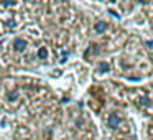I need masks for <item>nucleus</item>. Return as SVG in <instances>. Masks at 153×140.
<instances>
[{
	"label": "nucleus",
	"instance_id": "1",
	"mask_svg": "<svg viewBox=\"0 0 153 140\" xmlns=\"http://www.w3.org/2000/svg\"><path fill=\"white\" fill-rule=\"evenodd\" d=\"M27 46H28V43H27V40H23V38H17V40L13 41V48H15V51H25L27 50Z\"/></svg>",
	"mask_w": 153,
	"mask_h": 140
},
{
	"label": "nucleus",
	"instance_id": "2",
	"mask_svg": "<svg viewBox=\"0 0 153 140\" xmlns=\"http://www.w3.org/2000/svg\"><path fill=\"white\" fill-rule=\"evenodd\" d=\"M119 124H120V117L117 115V114H110V117H109V127L110 129H117Z\"/></svg>",
	"mask_w": 153,
	"mask_h": 140
},
{
	"label": "nucleus",
	"instance_id": "3",
	"mask_svg": "<svg viewBox=\"0 0 153 140\" xmlns=\"http://www.w3.org/2000/svg\"><path fill=\"white\" fill-rule=\"evenodd\" d=\"M94 30H96L97 33H104V31L107 30V23L105 22H97L96 27H94Z\"/></svg>",
	"mask_w": 153,
	"mask_h": 140
},
{
	"label": "nucleus",
	"instance_id": "4",
	"mask_svg": "<svg viewBox=\"0 0 153 140\" xmlns=\"http://www.w3.org/2000/svg\"><path fill=\"white\" fill-rule=\"evenodd\" d=\"M38 58H40V60H46L48 58V48L46 46H41L40 50H38Z\"/></svg>",
	"mask_w": 153,
	"mask_h": 140
},
{
	"label": "nucleus",
	"instance_id": "5",
	"mask_svg": "<svg viewBox=\"0 0 153 140\" xmlns=\"http://www.w3.org/2000/svg\"><path fill=\"white\" fill-rule=\"evenodd\" d=\"M109 69H110V66L107 63H100L99 64V71H100V73H107Z\"/></svg>",
	"mask_w": 153,
	"mask_h": 140
},
{
	"label": "nucleus",
	"instance_id": "6",
	"mask_svg": "<svg viewBox=\"0 0 153 140\" xmlns=\"http://www.w3.org/2000/svg\"><path fill=\"white\" fill-rule=\"evenodd\" d=\"M15 2L17 0H2V5L4 7H10V5H15Z\"/></svg>",
	"mask_w": 153,
	"mask_h": 140
},
{
	"label": "nucleus",
	"instance_id": "7",
	"mask_svg": "<svg viewBox=\"0 0 153 140\" xmlns=\"http://www.w3.org/2000/svg\"><path fill=\"white\" fill-rule=\"evenodd\" d=\"M17 97H18V92H17V91H13V92L8 94V101H15Z\"/></svg>",
	"mask_w": 153,
	"mask_h": 140
},
{
	"label": "nucleus",
	"instance_id": "8",
	"mask_svg": "<svg viewBox=\"0 0 153 140\" xmlns=\"http://www.w3.org/2000/svg\"><path fill=\"white\" fill-rule=\"evenodd\" d=\"M7 25H8V27H10V28H12V27H15L13 20H8V22H7Z\"/></svg>",
	"mask_w": 153,
	"mask_h": 140
},
{
	"label": "nucleus",
	"instance_id": "9",
	"mask_svg": "<svg viewBox=\"0 0 153 140\" xmlns=\"http://www.w3.org/2000/svg\"><path fill=\"white\" fill-rule=\"evenodd\" d=\"M135 2H138V4H146L148 0H135Z\"/></svg>",
	"mask_w": 153,
	"mask_h": 140
},
{
	"label": "nucleus",
	"instance_id": "10",
	"mask_svg": "<svg viewBox=\"0 0 153 140\" xmlns=\"http://www.w3.org/2000/svg\"><path fill=\"white\" fill-rule=\"evenodd\" d=\"M110 2H115V0H110Z\"/></svg>",
	"mask_w": 153,
	"mask_h": 140
}]
</instances>
